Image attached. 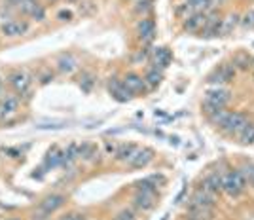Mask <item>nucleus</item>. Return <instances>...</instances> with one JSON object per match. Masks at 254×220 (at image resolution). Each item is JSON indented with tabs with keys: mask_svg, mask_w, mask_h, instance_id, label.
<instances>
[{
	"mask_svg": "<svg viewBox=\"0 0 254 220\" xmlns=\"http://www.w3.org/2000/svg\"><path fill=\"white\" fill-rule=\"evenodd\" d=\"M171 61H173V51H171L169 48H165V46H161V48H155L154 49V65L155 69H167L171 65Z\"/></svg>",
	"mask_w": 254,
	"mask_h": 220,
	"instance_id": "17",
	"label": "nucleus"
},
{
	"mask_svg": "<svg viewBox=\"0 0 254 220\" xmlns=\"http://www.w3.org/2000/svg\"><path fill=\"white\" fill-rule=\"evenodd\" d=\"M201 188L211 192L214 196H218L220 192H224V175H220V173H212V175H209L205 180H203Z\"/></svg>",
	"mask_w": 254,
	"mask_h": 220,
	"instance_id": "15",
	"label": "nucleus"
},
{
	"mask_svg": "<svg viewBox=\"0 0 254 220\" xmlns=\"http://www.w3.org/2000/svg\"><path fill=\"white\" fill-rule=\"evenodd\" d=\"M57 19H59V21H71L72 12H69V10H63V12H59V14H57Z\"/></svg>",
	"mask_w": 254,
	"mask_h": 220,
	"instance_id": "35",
	"label": "nucleus"
},
{
	"mask_svg": "<svg viewBox=\"0 0 254 220\" xmlns=\"http://www.w3.org/2000/svg\"><path fill=\"white\" fill-rule=\"evenodd\" d=\"M28 30V23L25 21H19V19H12L8 23H2L0 27V32L8 38H15V36H23L25 32Z\"/></svg>",
	"mask_w": 254,
	"mask_h": 220,
	"instance_id": "9",
	"label": "nucleus"
},
{
	"mask_svg": "<svg viewBox=\"0 0 254 220\" xmlns=\"http://www.w3.org/2000/svg\"><path fill=\"white\" fill-rule=\"evenodd\" d=\"M14 4H17V6H21V4H25V2H30V0H12Z\"/></svg>",
	"mask_w": 254,
	"mask_h": 220,
	"instance_id": "41",
	"label": "nucleus"
},
{
	"mask_svg": "<svg viewBox=\"0 0 254 220\" xmlns=\"http://www.w3.org/2000/svg\"><path fill=\"white\" fill-rule=\"evenodd\" d=\"M61 220H85L84 215H80V213H69V215H65Z\"/></svg>",
	"mask_w": 254,
	"mask_h": 220,
	"instance_id": "37",
	"label": "nucleus"
},
{
	"mask_svg": "<svg viewBox=\"0 0 254 220\" xmlns=\"http://www.w3.org/2000/svg\"><path fill=\"white\" fill-rule=\"evenodd\" d=\"M229 99H231V93H229L228 89H222V88L211 89V91H207V97H205V103H203V110H205L207 116H209V114H212V112L218 110V108H226Z\"/></svg>",
	"mask_w": 254,
	"mask_h": 220,
	"instance_id": "1",
	"label": "nucleus"
},
{
	"mask_svg": "<svg viewBox=\"0 0 254 220\" xmlns=\"http://www.w3.org/2000/svg\"><path fill=\"white\" fill-rule=\"evenodd\" d=\"M38 129H61L63 127V123H40V125H36Z\"/></svg>",
	"mask_w": 254,
	"mask_h": 220,
	"instance_id": "36",
	"label": "nucleus"
},
{
	"mask_svg": "<svg viewBox=\"0 0 254 220\" xmlns=\"http://www.w3.org/2000/svg\"><path fill=\"white\" fill-rule=\"evenodd\" d=\"M245 29H254V10L245 12V15H241V23Z\"/></svg>",
	"mask_w": 254,
	"mask_h": 220,
	"instance_id": "29",
	"label": "nucleus"
},
{
	"mask_svg": "<svg viewBox=\"0 0 254 220\" xmlns=\"http://www.w3.org/2000/svg\"><path fill=\"white\" fill-rule=\"evenodd\" d=\"M8 84L12 86V89H14L21 99L30 101L32 91H30V78H28L27 73H23V71H14V73L8 76Z\"/></svg>",
	"mask_w": 254,
	"mask_h": 220,
	"instance_id": "2",
	"label": "nucleus"
},
{
	"mask_svg": "<svg viewBox=\"0 0 254 220\" xmlns=\"http://www.w3.org/2000/svg\"><path fill=\"white\" fill-rule=\"evenodd\" d=\"M150 178H152V182H154L157 188L159 186H165V182H167V178L163 175H150Z\"/></svg>",
	"mask_w": 254,
	"mask_h": 220,
	"instance_id": "33",
	"label": "nucleus"
},
{
	"mask_svg": "<svg viewBox=\"0 0 254 220\" xmlns=\"http://www.w3.org/2000/svg\"><path fill=\"white\" fill-rule=\"evenodd\" d=\"M78 156H80V145L71 143V145L67 147V150H65V163H63V165H67V163L74 162Z\"/></svg>",
	"mask_w": 254,
	"mask_h": 220,
	"instance_id": "25",
	"label": "nucleus"
},
{
	"mask_svg": "<svg viewBox=\"0 0 254 220\" xmlns=\"http://www.w3.org/2000/svg\"><path fill=\"white\" fill-rule=\"evenodd\" d=\"M135 152H137V147H135V145H120V147H118V152H116V160L122 163H129L131 158L135 156Z\"/></svg>",
	"mask_w": 254,
	"mask_h": 220,
	"instance_id": "20",
	"label": "nucleus"
},
{
	"mask_svg": "<svg viewBox=\"0 0 254 220\" xmlns=\"http://www.w3.org/2000/svg\"><path fill=\"white\" fill-rule=\"evenodd\" d=\"M63 163H65V150L61 152V150H57V148L53 147L48 152L46 160H44V169H55V167L63 165Z\"/></svg>",
	"mask_w": 254,
	"mask_h": 220,
	"instance_id": "18",
	"label": "nucleus"
},
{
	"mask_svg": "<svg viewBox=\"0 0 254 220\" xmlns=\"http://www.w3.org/2000/svg\"><path fill=\"white\" fill-rule=\"evenodd\" d=\"M239 171L243 173V176H245L247 184H251V186H254V163H249V165H243Z\"/></svg>",
	"mask_w": 254,
	"mask_h": 220,
	"instance_id": "28",
	"label": "nucleus"
},
{
	"mask_svg": "<svg viewBox=\"0 0 254 220\" xmlns=\"http://www.w3.org/2000/svg\"><path fill=\"white\" fill-rule=\"evenodd\" d=\"M116 220H137V215H135L131 209H124V211L116 217Z\"/></svg>",
	"mask_w": 254,
	"mask_h": 220,
	"instance_id": "31",
	"label": "nucleus"
},
{
	"mask_svg": "<svg viewBox=\"0 0 254 220\" xmlns=\"http://www.w3.org/2000/svg\"><path fill=\"white\" fill-rule=\"evenodd\" d=\"M247 186L249 184H247V180H245V176H243V173H241L239 169L237 171H229V173L224 175V192H226L229 197L241 196Z\"/></svg>",
	"mask_w": 254,
	"mask_h": 220,
	"instance_id": "3",
	"label": "nucleus"
},
{
	"mask_svg": "<svg viewBox=\"0 0 254 220\" xmlns=\"http://www.w3.org/2000/svg\"><path fill=\"white\" fill-rule=\"evenodd\" d=\"M152 160H154V150H150V148H137L135 156H133L131 162H129V167H131V169H142V167H146Z\"/></svg>",
	"mask_w": 254,
	"mask_h": 220,
	"instance_id": "14",
	"label": "nucleus"
},
{
	"mask_svg": "<svg viewBox=\"0 0 254 220\" xmlns=\"http://www.w3.org/2000/svg\"><path fill=\"white\" fill-rule=\"evenodd\" d=\"M233 76H235V65H222L220 69H216L209 76V82H212V84H224V82H229Z\"/></svg>",
	"mask_w": 254,
	"mask_h": 220,
	"instance_id": "16",
	"label": "nucleus"
},
{
	"mask_svg": "<svg viewBox=\"0 0 254 220\" xmlns=\"http://www.w3.org/2000/svg\"><path fill=\"white\" fill-rule=\"evenodd\" d=\"M144 80H146V86L150 89L157 88L159 84H161V71L159 69H150L148 73H146V76H144Z\"/></svg>",
	"mask_w": 254,
	"mask_h": 220,
	"instance_id": "22",
	"label": "nucleus"
},
{
	"mask_svg": "<svg viewBox=\"0 0 254 220\" xmlns=\"http://www.w3.org/2000/svg\"><path fill=\"white\" fill-rule=\"evenodd\" d=\"M97 154H99V148L95 147V145H89V143H85V145H82V147H80V158H82V160H85V162H87V160H93Z\"/></svg>",
	"mask_w": 254,
	"mask_h": 220,
	"instance_id": "24",
	"label": "nucleus"
},
{
	"mask_svg": "<svg viewBox=\"0 0 254 220\" xmlns=\"http://www.w3.org/2000/svg\"><path fill=\"white\" fill-rule=\"evenodd\" d=\"M157 192H137L133 197V205L141 213H150L157 203Z\"/></svg>",
	"mask_w": 254,
	"mask_h": 220,
	"instance_id": "5",
	"label": "nucleus"
},
{
	"mask_svg": "<svg viewBox=\"0 0 254 220\" xmlns=\"http://www.w3.org/2000/svg\"><path fill=\"white\" fill-rule=\"evenodd\" d=\"M214 205H216V196L203 188L194 192V196L188 203V207H205V209H214Z\"/></svg>",
	"mask_w": 254,
	"mask_h": 220,
	"instance_id": "6",
	"label": "nucleus"
},
{
	"mask_svg": "<svg viewBox=\"0 0 254 220\" xmlns=\"http://www.w3.org/2000/svg\"><path fill=\"white\" fill-rule=\"evenodd\" d=\"M207 25V14L203 12H194L188 17H184V30L188 32H201Z\"/></svg>",
	"mask_w": 254,
	"mask_h": 220,
	"instance_id": "10",
	"label": "nucleus"
},
{
	"mask_svg": "<svg viewBox=\"0 0 254 220\" xmlns=\"http://www.w3.org/2000/svg\"><path fill=\"white\" fill-rule=\"evenodd\" d=\"M108 91H110V95H112L118 103H127V101L133 97V93H131V91L124 86V82L118 80V78H110V82H108Z\"/></svg>",
	"mask_w": 254,
	"mask_h": 220,
	"instance_id": "8",
	"label": "nucleus"
},
{
	"mask_svg": "<svg viewBox=\"0 0 254 220\" xmlns=\"http://www.w3.org/2000/svg\"><path fill=\"white\" fill-rule=\"evenodd\" d=\"M2 95H4V84L0 82V97H2Z\"/></svg>",
	"mask_w": 254,
	"mask_h": 220,
	"instance_id": "42",
	"label": "nucleus"
},
{
	"mask_svg": "<svg viewBox=\"0 0 254 220\" xmlns=\"http://www.w3.org/2000/svg\"><path fill=\"white\" fill-rule=\"evenodd\" d=\"M150 2H152V0H141V2H139V6H137L135 10H137V12H144V10H148V8H150Z\"/></svg>",
	"mask_w": 254,
	"mask_h": 220,
	"instance_id": "38",
	"label": "nucleus"
},
{
	"mask_svg": "<svg viewBox=\"0 0 254 220\" xmlns=\"http://www.w3.org/2000/svg\"><path fill=\"white\" fill-rule=\"evenodd\" d=\"M19 104H21V97H19V95L2 97V101H0V118L15 116L17 110H19Z\"/></svg>",
	"mask_w": 254,
	"mask_h": 220,
	"instance_id": "12",
	"label": "nucleus"
},
{
	"mask_svg": "<svg viewBox=\"0 0 254 220\" xmlns=\"http://www.w3.org/2000/svg\"><path fill=\"white\" fill-rule=\"evenodd\" d=\"M188 6H190V10H192V14L194 12H207L209 8H212V0H188Z\"/></svg>",
	"mask_w": 254,
	"mask_h": 220,
	"instance_id": "23",
	"label": "nucleus"
},
{
	"mask_svg": "<svg viewBox=\"0 0 254 220\" xmlns=\"http://www.w3.org/2000/svg\"><path fill=\"white\" fill-rule=\"evenodd\" d=\"M249 125V120L245 114L241 112H229L226 118V122L222 123V129L226 133H231V135H241V131Z\"/></svg>",
	"mask_w": 254,
	"mask_h": 220,
	"instance_id": "4",
	"label": "nucleus"
},
{
	"mask_svg": "<svg viewBox=\"0 0 254 220\" xmlns=\"http://www.w3.org/2000/svg\"><path fill=\"white\" fill-rule=\"evenodd\" d=\"M93 84H95V78H93L91 74H84V76H82V80H80V88L84 89L85 93H89V91H91Z\"/></svg>",
	"mask_w": 254,
	"mask_h": 220,
	"instance_id": "30",
	"label": "nucleus"
},
{
	"mask_svg": "<svg viewBox=\"0 0 254 220\" xmlns=\"http://www.w3.org/2000/svg\"><path fill=\"white\" fill-rule=\"evenodd\" d=\"M135 188H137V192H157V186L152 182V178H150V176H148V178H144V180H139V182L135 184Z\"/></svg>",
	"mask_w": 254,
	"mask_h": 220,
	"instance_id": "27",
	"label": "nucleus"
},
{
	"mask_svg": "<svg viewBox=\"0 0 254 220\" xmlns=\"http://www.w3.org/2000/svg\"><path fill=\"white\" fill-rule=\"evenodd\" d=\"M239 63V67L241 69H249V59H245V57H237L235 59V63L233 65H237Z\"/></svg>",
	"mask_w": 254,
	"mask_h": 220,
	"instance_id": "39",
	"label": "nucleus"
},
{
	"mask_svg": "<svg viewBox=\"0 0 254 220\" xmlns=\"http://www.w3.org/2000/svg\"><path fill=\"white\" fill-rule=\"evenodd\" d=\"M10 220H17V219H10Z\"/></svg>",
	"mask_w": 254,
	"mask_h": 220,
	"instance_id": "43",
	"label": "nucleus"
},
{
	"mask_svg": "<svg viewBox=\"0 0 254 220\" xmlns=\"http://www.w3.org/2000/svg\"><path fill=\"white\" fill-rule=\"evenodd\" d=\"M124 86H126L133 95L135 93H146V89H148V86H146V80L142 78V76H139V74L131 73V74H126L124 76Z\"/></svg>",
	"mask_w": 254,
	"mask_h": 220,
	"instance_id": "13",
	"label": "nucleus"
},
{
	"mask_svg": "<svg viewBox=\"0 0 254 220\" xmlns=\"http://www.w3.org/2000/svg\"><path fill=\"white\" fill-rule=\"evenodd\" d=\"M30 17H32L34 21H42L44 17H46V10H44L42 6H38V8L32 12V15H30Z\"/></svg>",
	"mask_w": 254,
	"mask_h": 220,
	"instance_id": "32",
	"label": "nucleus"
},
{
	"mask_svg": "<svg viewBox=\"0 0 254 220\" xmlns=\"http://www.w3.org/2000/svg\"><path fill=\"white\" fill-rule=\"evenodd\" d=\"M137 34L142 44H150L155 38V21L152 17H144L141 23L137 25Z\"/></svg>",
	"mask_w": 254,
	"mask_h": 220,
	"instance_id": "7",
	"label": "nucleus"
},
{
	"mask_svg": "<svg viewBox=\"0 0 254 220\" xmlns=\"http://www.w3.org/2000/svg\"><path fill=\"white\" fill-rule=\"evenodd\" d=\"M65 201H67V197L65 196H61V194H53V196H48L46 199H44L42 203H40V213H44L46 217H50V215H53L57 209H61V207L65 205Z\"/></svg>",
	"mask_w": 254,
	"mask_h": 220,
	"instance_id": "11",
	"label": "nucleus"
},
{
	"mask_svg": "<svg viewBox=\"0 0 254 220\" xmlns=\"http://www.w3.org/2000/svg\"><path fill=\"white\" fill-rule=\"evenodd\" d=\"M239 139L243 145H253L254 143V123H249V125L241 131Z\"/></svg>",
	"mask_w": 254,
	"mask_h": 220,
	"instance_id": "26",
	"label": "nucleus"
},
{
	"mask_svg": "<svg viewBox=\"0 0 254 220\" xmlns=\"http://www.w3.org/2000/svg\"><path fill=\"white\" fill-rule=\"evenodd\" d=\"M57 69H59V73L63 74H72L78 69V61L72 57L71 53H63L61 57L57 59Z\"/></svg>",
	"mask_w": 254,
	"mask_h": 220,
	"instance_id": "19",
	"label": "nucleus"
},
{
	"mask_svg": "<svg viewBox=\"0 0 254 220\" xmlns=\"http://www.w3.org/2000/svg\"><path fill=\"white\" fill-rule=\"evenodd\" d=\"M104 152H106V156H116V152H118V147H116L114 143H110V141H108V143L104 145Z\"/></svg>",
	"mask_w": 254,
	"mask_h": 220,
	"instance_id": "34",
	"label": "nucleus"
},
{
	"mask_svg": "<svg viewBox=\"0 0 254 220\" xmlns=\"http://www.w3.org/2000/svg\"><path fill=\"white\" fill-rule=\"evenodd\" d=\"M6 154H10V158H19V156H21V150H17V148H8Z\"/></svg>",
	"mask_w": 254,
	"mask_h": 220,
	"instance_id": "40",
	"label": "nucleus"
},
{
	"mask_svg": "<svg viewBox=\"0 0 254 220\" xmlns=\"http://www.w3.org/2000/svg\"><path fill=\"white\" fill-rule=\"evenodd\" d=\"M239 23H241V15L229 14L226 19H222V25H220V34H222V36L229 34L231 30H233L235 27H237V25H239Z\"/></svg>",
	"mask_w": 254,
	"mask_h": 220,
	"instance_id": "21",
	"label": "nucleus"
}]
</instances>
